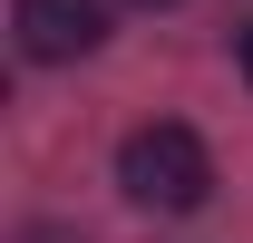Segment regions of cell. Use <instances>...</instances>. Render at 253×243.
Wrapping results in <instances>:
<instances>
[{"mask_svg":"<svg viewBox=\"0 0 253 243\" xmlns=\"http://www.w3.org/2000/svg\"><path fill=\"white\" fill-rule=\"evenodd\" d=\"M10 20H20V49H30L39 68L107 49V0H20Z\"/></svg>","mask_w":253,"mask_h":243,"instance_id":"7a4b0ae2","label":"cell"},{"mask_svg":"<svg viewBox=\"0 0 253 243\" xmlns=\"http://www.w3.org/2000/svg\"><path fill=\"white\" fill-rule=\"evenodd\" d=\"M146 10H166V0H146Z\"/></svg>","mask_w":253,"mask_h":243,"instance_id":"5b68a950","label":"cell"},{"mask_svg":"<svg viewBox=\"0 0 253 243\" xmlns=\"http://www.w3.org/2000/svg\"><path fill=\"white\" fill-rule=\"evenodd\" d=\"M234 59H244V78H253V20H244V30H234Z\"/></svg>","mask_w":253,"mask_h":243,"instance_id":"277c9868","label":"cell"},{"mask_svg":"<svg viewBox=\"0 0 253 243\" xmlns=\"http://www.w3.org/2000/svg\"><path fill=\"white\" fill-rule=\"evenodd\" d=\"M20 243H78V234H59V224H30V234H20Z\"/></svg>","mask_w":253,"mask_h":243,"instance_id":"3957f363","label":"cell"},{"mask_svg":"<svg viewBox=\"0 0 253 243\" xmlns=\"http://www.w3.org/2000/svg\"><path fill=\"white\" fill-rule=\"evenodd\" d=\"M117 185H126V204H146V214H195L214 195V156H205L195 126H136L117 146Z\"/></svg>","mask_w":253,"mask_h":243,"instance_id":"6da1fadb","label":"cell"}]
</instances>
